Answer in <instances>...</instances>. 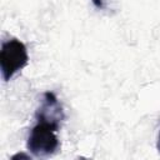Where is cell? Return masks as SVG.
Wrapping results in <instances>:
<instances>
[{"instance_id": "obj_1", "label": "cell", "mask_w": 160, "mask_h": 160, "mask_svg": "<svg viewBox=\"0 0 160 160\" xmlns=\"http://www.w3.org/2000/svg\"><path fill=\"white\" fill-rule=\"evenodd\" d=\"M29 55L25 44L18 39H9L1 44L0 70L4 81H9L28 65Z\"/></svg>"}, {"instance_id": "obj_2", "label": "cell", "mask_w": 160, "mask_h": 160, "mask_svg": "<svg viewBox=\"0 0 160 160\" xmlns=\"http://www.w3.org/2000/svg\"><path fill=\"white\" fill-rule=\"evenodd\" d=\"M59 129L51 124L38 121V124L31 129L26 148L35 156H50L60 146L56 131Z\"/></svg>"}, {"instance_id": "obj_3", "label": "cell", "mask_w": 160, "mask_h": 160, "mask_svg": "<svg viewBox=\"0 0 160 160\" xmlns=\"http://www.w3.org/2000/svg\"><path fill=\"white\" fill-rule=\"evenodd\" d=\"M35 118L38 121L51 124L58 129L60 128L61 121L65 119V114L60 101L58 100L54 92L51 91L44 92L41 104L39 105L35 112Z\"/></svg>"}, {"instance_id": "obj_4", "label": "cell", "mask_w": 160, "mask_h": 160, "mask_svg": "<svg viewBox=\"0 0 160 160\" xmlns=\"http://www.w3.org/2000/svg\"><path fill=\"white\" fill-rule=\"evenodd\" d=\"M156 146H158V150L160 151V134H159V139H158V145Z\"/></svg>"}]
</instances>
